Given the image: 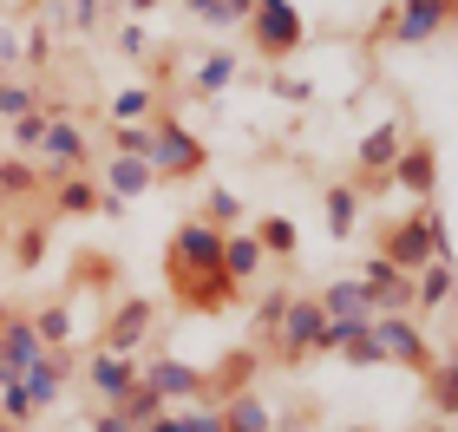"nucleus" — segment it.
Segmentation results:
<instances>
[{"mask_svg": "<svg viewBox=\"0 0 458 432\" xmlns=\"http://www.w3.org/2000/svg\"><path fill=\"white\" fill-rule=\"evenodd\" d=\"M124 262L112 250H79L72 256V295H118Z\"/></svg>", "mask_w": 458, "mask_h": 432, "instance_id": "19", "label": "nucleus"}, {"mask_svg": "<svg viewBox=\"0 0 458 432\" xmlns=\"http://www.w3.org/2000/svg\"><path fill=\"white\" fill-rule=\"evenodd\" d=\"M321 216H327V236L335 242H353V230H360V191L353 183H327Z\"/></svg>", "mask_w": 458, "mask_h": 432, "instance_id": "24", "label": "nucleus"}, {"mask_svg": "<svg viewBox=\"0 0 458 432\" xmlns=\"http://www.w3.org/2000/svg\"><path fill=\"white\" fill-rule=\"evenodd\" d=\"M373 256H386L400 275H420L426 262H452V223L445 210H412V216H386L380 223V250Z\"/></svg>", "mask_w": 458, "mask_h": 432, "instance_id": "1", "label": "nucleus"}, {"mask_svg": "<svg viewBox=\"0 0 458 432\" xmlns=\"http://www.w3.org/2000/svg\"><path fill=\"white\" fill-rule=\"evenodd\" d=\"M164 269H223V230L203 216H183L164 242Z\"/></svg>", "mask_w": 458, "mask_h": 432, "instance_id": "10", "label": "nucleus"}, {"mask_svg": "<svg viewBox=\"0 0 458 432\" xmlns=\"http://www.w3.org/2000/svg\"><path fill=\"white\" fill-rule=\"evenodd\" d=\"M39 191H47V183H39V164L33 157H0V203H27Z\"/></svg>", "mask_w": 458, "mask_h": 432, "instance_id": "30", "label": "nucleus"}, {"mask_svg": "<svg viewBox=\"0 0 458 432\" xmlns=\"http://www.w3.org/2000/svg\"><path fill=\"white\" fill-rule=\"evenodd\" d=\"M262 250H256V236H249V230H223V275L229 282H236V288H249V282H256L262 275Z\"/></svg>", "mask_w": 458, "mask_h": 432, "instance_id": "21", "label": "nucleus"}, {"mask_svg": "<svg viewBox=\"0 0 458 432\" xmlns=\"http://www.w3.org/2000/svg\"><path fill=\"white\" fill-rule=\"evenodd\" d=\"M445 301H452V262H426L412 275V315H439Z\"/></svg>", "mask_w": 458, "mask_h": 432, "instance_id": "27", "label": "nucleus"}, {"mask_svg": "<svg viewBox=\"0 0 458 432\" xmlns=\"http://www.w3.org/2000/svg\"><path fill=\"white\" fill-rule=\"evenodd\" d=\"M216 413H223V432H276V406H268L256 386L236 394V400H223Z\"/></svg>", "mask_w": 458, "mask_h": 432, "instance_id": "22", "label": "nucleus"}, {"mask_svg": "<svg viewBox=\"0 0 458 432\" xmlns=\"http://www.w3.org/2000/svg\"><path fill=\"white\" fill-rule=\"evenodd\" d=\"M242 27H249L256 59H268V66H282V59H295L308 47V13L295 7V0H256Z\"/></svg>", "mask_w": 458, "mask_h": 432, "instance_id": "3", "label": "nucleus"}, {"mask_svg": "<svg viewBox=\"0 0 458 432\" xmlns=\"http://www.w3.org/2000/svg\"><path fill=\"white\" fill-rule=\"evenodd\" d=\"M27 315H33V335H39V347H59V354H66V341L79 335L72 295H53L47 308H27Z\"/></svg>", "mask_w": 458, "mask_h": 432, "instance_id": "20", "label": "nucleus"}, {"mask_svg": "<svg viewBox=\"0 0 458 432\" xmlns=\"http://www.w3.org/2000/svg\"><path fill=\"white\" fill-rule=\"evenodd\" d=\"M98 191L106 197H118V203H138L144 191H157V177H151V164L144 157H118V151H106V164H98Z\"/></svg>", "mask_w": 458, "mask_h": 432, "instance_id": "16", "label": "nucleus"}, {"mask_svg": "<svg viewBox=\"0 0 458 432\" xmlns=\"http://www.w3.org/2000/svg\"><path fill=\"white\" fill-rule=\"evenodd\" d=\"M315 301H321V315H327V321L367 315V295H360V282H353V275H335L327 288H315Z\"/></svg>", "mask_w": 458, "mask_h": 432, "instance_id": "31", "label": "nucleus"}, {"mask_svg": "<svg viewBox=\"0 0 458 432\" xmlns=\"http://www.w3.org/2000/svg\"><path fill=\"white\" fill-rule=\"evenodd\" d=\"M47 210H53L59 223H86V216H98V177H92V171L59 177L53 191H47Z\"/></svg>", "mask_w": 458, "mask_h": 432, "instance_id": "18", "label": "nucleus"}, {"mask_svg": "<svg viewBox=\"0 0 458 432\" xmlns=\"http://www.w3.org/2000/svg\"><path fill=\"white\" fill-rule=\"evenodd\" d=\"M386 177L400 183V191L420 203V210H426V203L439 197V144H432V138H406V144H400V157L386 164Z\"/></svg>", "mask_w": 458, "mask_h": 432, "instance_id": "11", "label": "nucleus"}, {"mask_svg": "<svg viewBox=\"0 0 458 432\" xmlns=\"http://www.w3.org/2000/svg\"><path fill=\"white\" fill-rule=\"evenodd\" d=\"M151 177L157 183H197V177H210V144H203L191 125H183L177 112H151Z\"/></svg>", "mask_w": 458, "mask_h": 432, "instance_id": "2", "label": "nucleus"}, {"mask_svg": "<svg viewBox=\"0 0 458 432\" xmlns=\"http://www.w3.org/2000/svg\"><path fill=\"white\" fill-rule=\"evenodd\" d=\"M203 223H216V230H242L249 223V203L229 191V183H216V177H203V210H197Z\"/></svg>", "mask_w": 458, "mask_h": 432, "instance_id": "26", "label": "nucleus"}, {"mask_svg": "<svg viewBox=\"0 0 458 432\" xmlns=\"http://www.w3.org/2000/svg\"><path fill=\"white\" fill-rule=\"evenodd\" d=\"M20 7H47V0H20Z\"/></svg>", "mask_w": 458, "mask_h": 432, "instance_id": "52", "label": "nucleus"}, {"mask_svg": "<svg viewBox=\"0 0 458 432\" xmlns=\"http://www.w3.org/2000/svg\"><path fill=\"white\" fill-rule=\"evenodd\" d=\"M268 354L282 367H308L315 354H327V315L315 295H288L282 321H276V341H268Z\"/></svg>", "mask_w": 458, "mask_h": 432, "instance_id": "4", "label": "nucleus"}, {"mask_svg": "<svg viewBox=\"0 0 458 432\" xmlns=\"http://www.w3.org/2000/svg\"><path fill=\"white\" fill-rule=\"evenodd\" d=\"M164 106V98H157V86H124V92H112V125H144V118H151Z\"/></svg>", "mask_w": 458, "mask_h": 432, "instance_id": "33", "label": "nucleus"}, {"mask_svg": "<svg viewBox=\"0 0 458 432\" xmlns=\"http://www.w3.org/2000/svg\"><path fill=\"white\" fill-rule=\"evenodd\" d=\"M236 53H203L197 59V66H191V92L197 98H216V92H229V86H236Z\"/></svg>", "mask_w": 458, "mask_h": 432, "instance_id": "28", "label": "nucleus"}, {"mask_svg": "<svg viewBox=\"0 0 458 432\" xmlns=\"http://www.w3.org/2000/svg\"><path fill=\"white\" fill-rule=\"evenodd\" d=\"M7 315H13V301H0V321H7Z\"/></svg>", "mask_w": 458, "mask_h": 432, "instance_id": "50", "label": "nucleus"}, {"mask_svg": "<svg viewBox=\"0 0 458 432\" xmlns=\"http://www.w3.org/2000/svg\"><path fill=\"white\" fill-rule=\"evenodd\" d=\"M282 308H288V288H268V295L256 301V341H262V347L276 341V321H282Z\"/></svg>", "mask_w": 458, "mask_h": 432, "instance_id": "40", "label": "nucleus"}, {"mask_svg": "<svg viewBox=\"0 0 458 432\" xmlns=\"http://www.w3.org/2000/svg\"><path fill=\"white\" fill-rule=\"evenodd\" d=\"M131 380H138V360H131V354H98V347H92V360H86V386H92V400H98V406H118L124 394H131Z\"/></svg>", "mask_w": 458, "mask_h": 432, "instance_id": "17", "label": "nucleus"}, {"mask_svg": "<svg viewBox=\"0 0 458 432\" xmlns=\"http://www.w3.org/2000/svg\"><path fill=\"white\" fill-rule=\"evenodd\" d=\"M39 183H53L59 177H72V171H92V138H86V125H79L72 112H47V138H39Z\"/></svg>", "mask_w": 458, "mask_h": 432, "instance_id": "5", "label": "nucleus"}, {"mask_svg": "<svg viewBox=\"0 0 458 432\" xmlns=\"http://www.w3.org/2000/svg\"><path fill=\"white\" fill-rule=\"evenodd\" d=\"M151 327H157V301L151 295H118V308L98 321V354H131L138 360V347L151 341Z\"/></svg>", "mask_w": 458, "mask_h": 432, "instance_id": "9", "label": "nucleus"}, {"mask_svg": "<svg viewBox=\"0 0 458 432\" xmlns=\"http://www.w3.org/2000/svg\"><path fill=\"white\" fill-rule=\"evenodd\" d=\"M39 354H47V347H39V335H33V315L13 308V315L0 321V380H20Z\"/></svg>", "mask_w": 458, "mask_h": 432, "instance_id": "15", "label": "nucleus"}, {"mask_svg": "<svg viewBox=\"0 0 458 432\" xmlns=\"http://www.w3.org/2000/svg\"><path fill=\"white\" fill-rule=\"evenodd\" d=\"M118 413H124V419H131V426H151L157 413H171V406H164V400H157V386H151V380H131V394H124V400H118Z\"/></svg>", "mask_w": 458, "mask_h": 432, "instance_id": "35", "label": "nucleus"}, {"mask_svg": "<svg viewBox=\"0 0 458 432\" xmlns=\"http://www.w3.org/2000/svg\"><path fill=\"white\" fill-rule=\"evenodd\" d=\"M183 7H197V0H183Z\"/></svg>", "mask_w": 458, "mask_h": 432, "instance_id": "53", "label": "nucleus"}, {"mask_svg": "<svg viewBox=\"0 0 458 432\" xmlns=\"http://www.w3.org/2000/svg\"><path fill=\"white\" fill-rule=\"evenodd\" d=\"M13 72H20V33L0 20V79H13Z\"/></svg>", "mask_w": 458, "mask_h": 432, "instance_id": "44", "label": "nucleus"}, {"mask_svg": "<svg viewBox=\"0 0 458 432\" xmlns=\"http://www.w3.org/2000/svg\"><path fill=\"white\" fill-rule=\"evenodd\" d=\"M249 7H256V0H197L191 13H197L210 33H229V27H242V20H249Z\"/></svg>", "mask_w": 458, "mask_h": 432, "instance_id": "34", "label": "nucleus"}, {"mask_svg": "<svg viewBox=\"0 0 458 432\" xmlns=\"http://www.w3.org/2000/svg\"><path fill=\"white\" fill-rule=\"evenodd\" d=\"M98 7H106V0H66V13H59V20H66L72 33H92L98 27Z\"/></svg>", "mask_w": 458, "mask_h": 432, "instance_id": "43", "label": "nucleus"}, {"mask_svg": "<svg viewBox=\"0 0 458 432\" xmlns=\"http://www.w3.org/2000/svg\"><path fill=\"white\" fill-rule=\"evenodd\" d=\"M249 236H256V250L268 256V262H288L301 250V230H295V216H256L249 223Z\"/></svg>", "mask_w": 458, "mask_h": 432, "instance_id": "25", "label": "nucleus"}, {"mask_svg": "<svg viewBox=\"0 0 458 432\" xmlns=\"http://www.w3.org/2000/svg\"><path fill=\"white\" fill-rule=\"evenodd\" d=\"M341 360H347V367H380V347H373V335H360V341L341 347Z\"/></svg>", "mask_w": 458, "mask_h": 432, "instance_id": "45", "label": "nucleus"}, {"mask_svg": "<svg viewBox=\"0 0 458 432\" xmlns=\"http://www.w3.org/2000/svg\"><path fill=\"white\" fill-rule=\"evenodd\" d=\"M138 380H151L164 406H191V400H203V367L177 360V354H151V367H138Z\"/></svg>", "mask_w": 458, "mask_h": 432, "instance_id": "12", "label": "nucleus"}, {"mask_svg": "<svg viewBox=\"0 0 458 432\" xmlns=\"http://www.w3.org/2000/svg\"><path fill=\"white\" fill-rule=\"evenodd\" d=\"M420 380H426V400H432V413H439V419H452V413H458V367L439 354V360H432Z\"/></svg>", "mask_w": 458, "mask_h": 432, "instance_id": "32", "label": "nucleus"}, {"mask_svg": "<svg viewBox=\"0 0 458 432\" xmlns=\"http://www.w3.org/2000/svg\"><path fill=\"white\" fill-rule=\"evenodd\" d=\"M164 288H171L177 315H229V308L242 301V288L229 282L223 269H164Z\"/></svg>", "mask_w": 458, "mask_h": 432, "instance_id": "6", "label": "nucleus"}, {"mask_svg": "<svg viewBox=\"0 0 458 432\" xmlns=\"http://www.w3.org/2000/svg\"><path fill=\"white\" fill-rule=\"evenodd\" d=\"M400 144H406V125H400V118H380V125L360 138V157H353V171H386V164L400 157Z\"/></svg>", "mask_w": 458, "mask_h": 432, "instance_id": "23", "label": "nucleus"}, {"mask_svg": "<svg viewBox=\"0 0 458 432\" xmlns=\"http://www.w3.org/2000/svg\"><path fill=\"white\" fill-rule=\"evenodd\" d=\"M341 432H373V426H341Z\"/></svg>", "mask_w": 458, "mask_h": 432, "instance_id": "51", "label": "nucleus"}, {"mask_svg": "<svg viewBox=\"0 0 458 432\" xmlns=\"http://www.w3.org/2000/svg\"><path fill=\"white\" fill-rule=\"evenodd\" d=\"M157 7V0H124V13H151Z\"/></svg>", "mask_w": 458, "mask_h": 432, "instance_id": "48", "label": "nucleus"}, {"mask_svg": "<svg viewBox=\"0 0 458 432\" xmlns=\"http://www.w3.org/2000/svg\"><path fill=\"white\" fill-rule=\"evenodd\" d=\"M112 47H118L124 59H144V53H151V33H144V20H124V27H118V39H112Z\"/></svg>", "mask_w": 458, "mask_h": 432, "instance_id": "42", "label": "nucleus"}, {"mask_svg": "<svg viewBox=\"0 0 458 432\" xmlns=\"http://www.w3.org/2000/svg\"><path fill=\"white\" fill-rule=\"evenodd\" d=\"M92 432H138V426L124 419L118 406H92Z\"/></svg>", "mask_w": 458, "mask_h": 432, "instance_id": "46", "label": "nucleus"}, {"mask_svg": "<svg viewBox=\"0 0 458 432\" xmlns=\"http://www.w3.org/2000/svg\"><path fill=\"white\" fill-rule=\"evenodd\" d=\"M171 419H177V432H223V413H216V406H203V400L171 406Z\"/></svg>", "mask_w": 458, "mask_h": 432, "instance_id": "38", "label": "nucleus"}, {"mask_svg": "<svg viewBox=\"0 0 458 432\" xmlns=\"http://www.w3.org/2000/svg\"><path fill=\"white\" fill-rule=\"evenodd\" d=\"M47 250H53V223H47V216L20 223V230L7 236V256L20 262V269H39V262H47Z\"/></svg>", "mask_w": 458, "mask_h": 432, "instance_id": "29", "label": "nucleus"}, {"mask_svg": "<svg viewBox=\"0 0 458 432\" xmlns=\"http://www.w3.org/2000/svg\"><path fill=\"white\" fill-rule=\"evenodd\" d=\"M367 335H373V347H380V360L406 367L412 380H420L426 367L439 360V354H432V341H426V327H420V315H373Z\"/></svg>", "mask_w": 458, "mask_h": 432, "instance_id": "7", "label": "nucleus"}, {"mask_svg": "<svg viewBox=\"0 0 458 432\" xmlns=\"http://www.w3.org/2000/svg\"><path fill=\"white\" fill-rule=\"evenodd\" d=\"M66 386H72V360L59 354V347H47V354L20 374V394L33 400V413H53V406L66 400Z\"/></svg>", "mask_w": 458, "mask_h": 432, "instance_id": "13", "label": "nucleus"}, {"mask_svg": "<svg viewBox=\"0 0 458 432\" xmlns=\"http://www.w3.org/2000/svg\"><path fill=\"white\" fill-rule=\"evenodd\" d=\"M458 0H386V39L393 47H432L452 27Z\"/></svg>", "mask_w": 458, "mask_h": 432, "instance_id": "8", "label": "nucleus"}, {"mask_svg": "<svg viewBox=\"0 0 458 432\" xmlns=\"http://www.w3.org/2000/svg\"><path fill=\"white\" fill-rule=\"evenodd\" d=\"M256 367H262V354H256V347H236V354H223L216 367H203V406H223V400L249 394Z\"/></svg>", "mask_w": 458, "mask_h": 432, "instance_id": "14", "label": "nucleus"}, {"mask_svg": "<svg viewBox=\"0 0 458 432\" xmlns=\"http://www.w3.org/2000/svg\"><path fill=\"white\" fill-rule=\"evenodd\" d=\"M268 92H276L282 106H315V79H301V72H276Z\"/></svg>", "mask_w": 458, "mask_h": 432, "instance_id": "41", "label": "nucleus"}, {"mask_svg": "<svg viewBox=\"0 0 458 432\" xmlns=\"http://www.w3.org/2000/svg\"><path fill=\"white\" fill-rule=\"evenodd\" d=\"M7 138H13V157H33V151H39V138H47V106L27 112V118H13Z\"/></svg>", "mask_w": 458, "mask_h": 432, "instance_id": "37", "label": "nucleus"}, {"mask_svg": "<svg viewBox=\"0 0 458 432\" xmlns=\"http://www.w3.org/2000/svg\"><path fill=\"white\" fill-rule=\"evenodd\" d=\"M112 151L118 157H151V118L144 125H112Z\"/></svg>", "mask_w": 458, "mask_h": 432, "instance_id": "39", "label": "nucleus"}, {"mask_svg": "<svg viewBox=\"0 0 458 432\" xmlns=\"http://www.w3.org/2000/svg\"><path fill=\"white\" fill-rule=\"evenodd\" d=\"M420 432H452V419H432V426H420Z\"/></svg>", "mask_w": 458, "mask_h": 432, "instance_id": "49", "label": "nucleus"}, {"mask_svg": "<svg viewBox=\"0 0 458 432\" xmlns=\"http://www.w3.org/2000/svg\"><path fill=\"white\" fill-rule=\"evenodd\" d=\"M39 112V86H27V79H0V125H13V118Z\"/></svg>", "mask_w": 458, "mask_h": 432, "instance_id": "36", "label": "nucleus"}, {"mask_svg": "<svg viewBox=\"0 0 458 432\" xmlns=\"http://www.w3.org/2000/svg\"><path fill=\"white\" fill-rule=\"evenodd\" d=\"M138 432H177V419H171V413H157L151 426H138Z\"/></svg>", "mask_w": 458, "mask_h": 432, "instance_id": "47", "label": "nucleus"}]
</instances>
